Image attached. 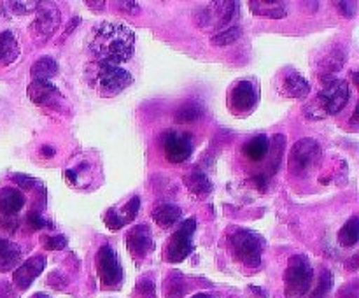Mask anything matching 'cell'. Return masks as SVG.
I'll list each match as a JSON object with an SVG mask.
<instances>
[{
	"label": "cell",
	"mask_w": 359,
	"mask_h": 298,
	"mask_svg": "<svg viewBox=\"0 0 359 298\" xmlns=\"http://www.w3.org/2000/svg\"><path fill=\"white\" fill-rule=\"evenodd\" d=\"M191 298H212V297H210L209 293H196V294H193Z\"/></svg>",
	"instance_id": "obj_45"
},
{
	"label": "cell",
	"mask_w": 359,
	"mask_h": 298,
	"mask_svg": "<svg viewBox=\"0 0 359 298\" xmlns=\"http://www.w3.org/2000/svg\"><path fill=\"white\" fill-rule=\"evenodd\" d=\"M273 144V156H272V161H270V167H269V174H276L277 170H279V163H280V158H283V153H284V137L283 135H276L272 140Z\"/></svg>",
	"instance_id": "obj_31"
},
{
	"label": "cell",
	"mask_w": 359,
	"mask_h": 298,
	"mask_svg": "<svg viewBox=\"0 0 359 298\" xmlns=\"http://www.w3.org/2000/svg\"><path fill=\"white\" fill-rule=\"evenodd\" d=\"M13 179H14V182L20 186V189H23V191H30V189H34L35 186H37V181H35L34 177H30V175L16 174Z\"/></svg>",
	"instance_id": "obj_37"
},
{
	"label": "cell",
	"mask_w": 359,
	"mask_h": 298,
	"mask_svg": "<svg viewBox=\"0 0 359 298\" xmlns=\"http://www.w3.org/2000/svg\"><path fill=\"white\" fill-rule=\"evenodd\" d=\"M333 287V273L330 270H323L318 279V286L312 291L311 298H328L330 291Z\"/></svg>",
	"instance_id": "obj_29"
},
{
	"label": "cell",
	"mask_w": 359,
	"mask_h": 298,
	"mask_svg": "<svg viewBox=\"0 0 359 298\" xmlns=\"http://www.w3.org/2000/svg\"><path fill=\"white\" fill-rule=\"evenodd\" d=\"M42 245L49 251H60V249L67 248V238L63 235H48V237H42Z\"/></svg>",
	"instance_id": "obj_34"
},
{
	"label": "cell",
	"mask_w": 359,
	"mask_h": 298,
	"mask_svg": "<svg viewBox=\"0 0 359 298\" xmlns=\"http://www.w3.org/2000/svg\"><path fill=\"white\" fill-rule=\"evenodd\" d=\"M202 116V105L196 104V102H188V104L181 105L175 112V121L177 123H193Z\"/></svg>",
	"instance_id": "obj_28"
},
{
	"label": "cell",
	"mask_w": 359,
	"mask_h": 298,
	"mask_svg": "<svg viewBox=\"0 0 359 298\" xmlns=\"http://www.w3.org/2000/svg\"><path fill=\"white\" fill-rule=\"evenodd\" d=\"M238 2H214L209 4L207 7L200 9V13L203 14L202 20H198V23L202 27H216L224 30V28L231 27V23L235 21V18L238 16Z\"/></svg>",
	"instance_id": "obj_11"
},
{
	"label": "cell",
	"mask_w": 359,
	"mask_h": 298,
	"mask_svg": "<svg viewBox=\"0 0 359 298\" xmlns=\"http://www.w3.org/2000/svg\"><path fill=\"white\" fill-rule=\"evenodd\" d=\"M321 156L323 149L318 140L309 137L297 140L290 153V163H287L290 174H293L294 177H304L321 161Z\"/></svg>",
	"instance_id": "obj_6"
},
{
	"label": "cell",
	"mask_w": 359,
	"mask_h": 298,
	"mask_svg": "<svg viewBox=\"0 0 359 298\" xmlns=\"http://www.w3.org/2000/svg\"><path fill=\"white\" fill-rule=\"evenodd\" d=\"M249 291H251V293L255 294V298H266V291L263 290V287L251 286V287H249Z\"/></svg>",
	"instance_id": "obj_42"
},
{
	"label": "cell",
	"mask_w": 359,
	"mask_h": 298,
	"mask_svg": "<svg viewBox=\"0 0 359 298\" xmlns=\"http://www.w3.org/2000/svg\"><path fill=\"white\" fill-rule=\"evenodd\" d=\"M161 147H163L165 158L172 163H182L193 154V140L189 133L174 132V130L163 133Z\"/></svg>",
	"instance_id": "obj_12"
},
{
	"label": "cell",
	"mask_w": 359,
	"mask_h": 298,
	"mask_svg": "<svg viewBox=\"0 0 359 298\" xmlns=\"http://www.w3.org/2000/svg\"><path fill=\"white\" fill-rule=\"evenodd\" d=\"M245 158H249L251 161H262L265 160L266 154L270 151V140L266 135H256L255 139H251L249 142L244 144L242 147Z\"/></svg>",
	"instance_id": "obj_24"
},
{
	"label": "cell",
	"mask_w": 359,
	"mask_h": 298,
	"mask_svg": "<svg viewBox=\"0 0 359 298\" xmlns=\"http://www.w3.org/2000/svg\"><path fill=\"white\" fill-rule=\"evenodd\" d=\"M184 184L196 196L209 195L212 191V182H210V179L205 174H200V172H191V174L184 175Z\"/></svg>",
	"instance_id": "obj_25"
},
{
	"label": "cell",
	"mask_w": 359,
	"mask_h": 298,
	"mask_svg": "<svg viewBox=\"0 0 359 298\" xmlns=\"http://www.w3.org/2000/svg\"><path fill=\"white\" fill-rule=\"evenodd\" d=\"M118 6L121 7L125 13H130V14H139L140 13L139 4H137V2H119Z\"/></svg>",
	"instance_id": "obj_40"
},
{
	"label": "cell",
	"mask_w": 359,
	"mask_h": 298,
	"mask_svg": "<svg viewBox=\"0 0 359 298\" xmlns=\"http://www.w3.org/2000/svg\"><path fill=\"white\" fill-rule=\"evenodd\" d=\"M25 195L18 188H4L0 191V212L2 216H14L25 205Z\"/></svg>",
	"instance_id": "obj_18"
},
{
	"label": "cell",
	"mask_w": 359,
	"mask_h": 298,
	"mask_svg": "<svg viewBox=\"0 0 359 298\" xmlns=\"http://www.w3.org/2000/svg\"><path fill=\"white\" fill-rule=\"evenodd\" d=\"M58 74V63L51 56H41L35 60L30 69V76L34 81H51Z\"/></svg>",
	"instance_id": "obj_22"
},
{
	"label": "cell",
	"mask_w": 359,
	"mask_h": 298,
	"mask_svg": "<svg viewBox=\"0 0 359 298\" xmlns=\"http://www.w3.org/2000/svg\"><path fill=\"white\" fill-rule=\"evenodd\" d=\"M137 294L140 298H154V284L151 279H142L137 284Z\"/></svg>",
	"instance_id": "obj_36"
},
{
	"label": "cell",
	"mask_w": 359,
	"mask_h": 298,
	"mask_svg": "<svg viewBox=\"0 0 359 298\" xmlns=\"http://www.w3.org/2000/svg\"><path fill=\"white\" fill-rule=\"evenodd\" d=\"M344 62H346V56H344V53L340 51V49H333V51L326 56L325 65L323 67L326 69V72L332 74V72H337V70L342 69Z\"/></svg>",
	"instance_id": "obj_32"
},
{
	"label": "cell",
	"mask_w": 359,
	"mask_h": 298,
	"mask_svg": "<svg viewBox=\"0 0 359 298\" xmlns=\"http://www.w3.org/2000/svg\"><path fill=\"white\" fill-rule=\"evenodd\" d=\"M60 23H62V16H60V11L56 6H39L37 16L32 21L30 25V34L34 37V41L37 44H44L46 41L55 35V32L58 30Z\"/></svg>",
	"instance_id": "obj_10"
},
{
	"label": "cell",
	"mask_w": 359,
	"mask_h": 298,
	"mask_svg": "<svg viewBox=\"0 0 359 298\" xmlns=\"http://www.w3.org/2000/svg\"><path fill=\"white\" fill-rule=\"evenodd\" d=\"M241 35H242V28L238 27V25H231V27L214 34L212 37H210V42H212V46H216V48H223V46H230L233 44L235 41H238Z\"/></svg>",
	"instance_id": "obj_27"
},
{
	"label": "cell",
	"mask_w": 359,
	"mask_h": 298,
	"mask_svg": "<svg viewBox=\"0 0 359 298\" xmlns=\"http://www.w3.org/2000/svg\"><path fill=\"white\" fill-rule=\"evenodd\" d=\"M97 272L102 287L116 290L123 283V269L119 265L118 255L109 244H104L97 252Z\"/></svg>",
	"instance_id": "obj_9"
},
{
	"label": "cell",
	"mask_w": 359,
	"mask_h": 298,
	"mask_svg": "<svg viewBox=\"0 0 359 298\" xmlns=\"http://www.w3.org/2000/svg\"><path fill=\"white\" fill-rule=\"evenodd\" d=\"M126 248L132 258L144 259L154 248L153 233L147 224H135L132 230L126 233Z\"/></svg>",
	"instance_id": "obj_14"
},
{
	"label": "cell",
	"mask_w": 359,
	"mask_h": 298,
	"mask_svg": "<svg viewBox=\"0 0 359 298\" xmlns=\"http://www.w3.org/2000/svg\"><path fill=\"white\" fill-rule=\"evenodd\" d=\"M20 56V44L13 32H0V67H7Z\"/></svg>",
	"instance_id": "obj_20"
},
{
	"label": "cell",
	"mask_w": 359,
	"mask_h": 298,
	"mask_svg": "<svg viewBox=\"0 0 359 298\" xmlns=\"http://www.w3.org/2000/svg\"><path fill=\"white\" fill-rule=\"evenodd\" d=\"M335 6L339 7L340 13H342L346 18L356 16V13H358V9H356L358 4L356 2H337Z\"/></svg>",
	"instance_id": "obj_39"
},
{
	"label": "cell",
	"mask_w": 359,
	"mask_h": 298,
	"mask_svg": "<svg viewBox=\"0 0 359 298\" xmlns=\"http://www.w3.org/2000/svg\"><path fill=\"white\" fill-rule=\"evenodd\" d=\"M314 279V270L307 256L294 255L284 272V293L290 298H302L309 293Z\"/></svg>",
	"instance_id": "obj_5"
},
{
	"label": "cell",
	"mask_w": 359,
	"mask_h": 298,
	"mask_svg": "<svg viewBox=\"0 0 359 298\" xmlns=\"http://www.w3.org/2000/svg\"><path fill=\"white\" fill-rule=\"evenodd\" d=\"M351 98V88L346 79L326 74L323 76V90L314 100L305 105L304 112L309 119H323L342 111Z\"/></svg>",
	"instance_id": "obj_2"
},
{
	"label": "cell",
	"mask_w": 359,
	"mask_h": 298,
	"mask_svg": "<svg viewBox=\"0 0 359 298\" xmlns=\"http://www.w3.org/2000/svg\"><path fill=\"white\" fill-rule=\"evenodd\" d=\"M88 48L97 62L118 65L132 58L135 49V35L126 25L104 21L91 30Z\"/></svg>",
	"instance_id": "obj_1"
},
{
	"label": "cell",
	"mask_w": 359,
	"mask_h": 298,
	"mask_svg": "<svg viewBox=\"0 0 359 298\" xmlns=\"http://www.w3.org/2000/svg\"><path fill=\"white\" fill-rule=\"evenodd\" d=\"M18 226H20V223H18L16 217H13V216H2V217H0V230L13 233V231L18 230Z\"/></svg>",
	"instance_id": "obj_38"
},
{
	"label": "cell",
	"mask_w": 359,
	"mask_h": 298,
	"mask_svg": "<svg viewBox=\"0 0 359 298\" xmlns=\"http://www.w3.org/2000/svg\"><path fill=\"white\" fill-rule=\"evenodd\" d=\"M58 88L51 81H32L30 86H28V98L35 105H46L53 98L58 97Z\"/></svg>",
	"instance_id": "obj_19"
},
{
	"label": "cell",
	"mask_w": 359,
	"mask_h": 298,
	"mask_svg": "<svg viewBox=\"0 0 359 298\" xmlns=\"http://www.w3.org/2000/svg\"><path fill=\"white\" fill-rule=\"evenodd\" d=\"M39 153H41L42 158H51V156H55V154H56V149L53 146H42Z\"/></svg>",
	"instance_id": "obj_41"
},
{
	"label": "cell",
	"mask_w": 359,
	"mask_h": 298,
	"mask_svg": "<svg viewBox=\"0 0 359 298\" xmlns=\"http://www.w3.org/2000/svg\"><path fill=\"white\" fill-rule=\"evenodd\" d=\"M359 238V217L353 216L339 231V242L344 248H354Z\"/></svg>",
	"instance_id": "obj_26"
},
{
	"label": "cell",
	"mask_w": 359,
	"mask_h": 298,
	"mask_svg": "<svg viewBox=\"0 0 359 298\" xmlns=\"http://www.w3.org/2000/svg\"><path fill=\"white\" fill-rule=\"evenodd\" d=\"M86 6L88 7H93L95 11H102L105 7V2H90V0H88Z\"/></svg>",
	"instance_id": "obj_43"
},
{
	"label": "cell",
	"mask_w": 359,
	"mask_h": 298,
	"mask_svg": "<svg viewBox=\"0 0 359 298\" xmlns=\"http://www.w3.org/2000/svg\"><path fill=\"white\" fill-rule=\"evenodd\" d=\"M184 286H182L181 273H172L167 280V294L170 298H181Z\"/></svg>",
	"instance_id": "obj_33"
},
{
	"label": "cell",
	"mask_w": 359,
	"mask_h": 298,
	"mask_svg": "<svg viewBox=\"0 0 359 298\" xmlns=\"http://www.w3.org/2000/svg\"><path fill=\"white\" fill-rule=\"evenodd\" d=\"M46 266V256L44 255H35L28 258L27 262L21 263L16 270H14L13 280L20 290H28L35 279L42 273Z\"/></svg>",
	"instance_id": "obj_15"
},
{
	"label": "cell",
	"mask_w": 359,
	"mask_h": 298,
	"mask_svg": "<svg viewBox=\"0 0 359 298\" xmlns=\"http://www.w3.org/2000/svg\"><path fill=\"white\" fill-rule=\"evenodd\" d=\"M196 230L195 217H188L177 226V230L168 238L165 258L170 263H181L193 252V235Z\"/></svg>",
	"instance_id": "obj_8"
},
{
	"label": "cell",
	"mask_w": 359,
	"mask_h": 298,
	"mask_svg": "<svg viewBox=\"0 0 359 298\" xmlns=\"http://www.w3.org/2000/svg\"><path fill=\"white\" fill-rule=\"evenodd\" d=\"M41 2H4V7H7V13L9 14H16V16H21V14H30L34 11L39 9Z\"/></svg>",
	"instance_id": "obj_30"
},
{
	"label": "cell",
	"mask_w": 359,
	"mask_h": 298,
	"mask_svg": "<svg viewBox=\"0 0 359 298\" xmlns=\"http://www.w3.org/2000/svg\"><path fill=\"white\" fill-rule=\"evenodd\" d=\"M140 209V198L139 196H132L121 209H116V207H111V209L105 212V224H107L111 230H121L125 224H128L130 221L135 219V216L139 214Z\"/></svg>",
	"instance_id": "obj_16"
},
{
	"label": "cell",
	"mask_w": 359,
	"mask_h": 298,
	"mask_svg": "<svg viewBox=\"0 0 359 298\" xmlns=\"http://www.w3.org/2000/svg\"><path fill=\"white\" fill-rule=\"evenodd\" d=\"M34 298H49V297H48V294H42V293H39V294H35Z\"/></svg>",
	"instance_id": "obj_46"
},
{
	"label": "cell",
	"mask_w": 359,
	"mask_h": 298,
	"mask_svg": "<svg viewBox=\"0 0 359 298\" xmlns=\"http://www.w3.org/2000/svg\"><path fill=\"white\" fill-rule=\"evenodd\" d=\"M358 258H359L358 255H356V256H353V258L349 259V263H347V269L353 270V272H354V270L358 269Z\"/></svg>",
	"instance_id": "obj_44"
},
{
	"label": "cell",
	"mask_w": 359,
	"mask_h": 298,
	"mask_svg": "<svg viewBox=\"0 0 359 298\" xmlns=\"http://www.w3.org/2000/svg\"><path fill=\"white\" fill-rule=\"evenodd\" d=\"M27 223L30 224L32 230H44V228H51L53 223L51 221L44 219L37 210H32V212L27 214Z\"/></svg>",
	"instance_id": "obj_35"
},
{
	"label": "cell",
	"mask_w": 359,
	"mask_h": 298,
	"mask_svg": "<svg viewBox=\"0 0 359 298\" xmlns=\"http://www.w3.org/2000/svg\"><path fill=\"white\" fill-rule=\"evenodd\" d=\"M276 86L280 91V95L290 98H305L311 93L309 81L298 70L290 69V67L280 70V74L276 79Z\"/></svg>",
	"instance_id": "obj_13"
},
{
	"label": "cell",
	"mask_w": 359,
	"mask_h": 298,
	"mask_svg": "<svg viewBox=\"0 0 359 298\" xmlns=\"http://www.w3.org/2000/svg\"><path fill=\"white\" fill-rule=\"evenodd\" d=\"M249 7H251V13L256 14V16L262 18H270V20H280V18L287 16V4L280 2V0H252L249 2Z\"/></svg>",
	"instance_id": "obj_17"
},
{
	"label": "cell",
	"mask_w": 359,
	"mask_h": 298,
	"mask_svg": "<svg viewBox=\"0 0 359 298\" xmlns=\"http://www.w3.org/2000/svg\"><path fill=\"white\" fill-rule=\"evenodd\" d=\"M21 248L7 238H0V272H9L20 263Z\"/></svg>",
	"instance_id": "obj_21"
},
{
	"label": "cell",
	"mask_w": 359,
	"mask_h": 298,
	"mask_svg": "<svg viewBox=\"0 0 359 298\" xmlns=\"http://www.w3.org/2000/svg\"><path fill=\"white\" fill-rule=\"evenodd\" d=\"M181 216H182L181 207L172 205V203H165V205L156 207V209L153 210V219L160 228L174 226V224L181 219Z\"/></svg>",
	"instance_id": "obj_23"
},
{
	"label": "cell",
	"mask_w": 359,
	"mask_h": 298,
	"mask_svg": "<svg viewBox=\"0 0 359 298\" xmlns=\"http://www.w3.org/2000/svg\"><path fill=\"white\" fill-rule=\"evenodd\" d=\"M228 244H230L231 255L241 265L249 266V269L259 266L263 251H265V241L256 231L248 230V228H235L228 235Z\"/></svg>",
	"instance_id": "obj_4"
},
{
	"label": "cell",
	"mask_w": 359,
	"mask_h": 298,
	"mask_svg": "<svg viewBox=\"0 0 359 298\" xmlns=\"http://www.w3.org/2000/svg\"><path fill=\"white\" fill-rule=\"evenodd\" d=\"M88 86L100 97H116L133 83L132 74L123 67L105 62H90L84 70Z\"/></svg>",
	"instance_id": "obj_3"
},
{
	"label": "cell",
	"mask_w": 359,
	"mask_h": 298,
	"mask_svg": "<svg viewBox=\"0 0 359 298\" xmlns=\"http://www.w3.org/2000/svg\"><path fill=\"white\" fill-rule=\"evenodd\" d=\"M259 100L258 83L255 79H241L228 90V109L233 116L245 118L256 109Z\"/></svg>",
	"instance_id": "obj_7"
}]
</instances>
